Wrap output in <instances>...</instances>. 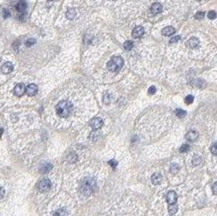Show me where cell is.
<instances>
[{
    "label": "cell",
    "mask_w": 217,
    "mask_h": 216,
    "mask_svg": "<svg viewBox=\"0 0 217 216\" xmlns=\"http://www.w3.org/2000/svg\"><path fill=\"white\" fill-rule=\"evenodd\" d=\"M96 189V182L92 178H84L81 180L79 184V192L82 196L88 197L90 196Z\"/></svg>",
    "instance_id": "1"
},
{
    "label": "cell",
    "mask_w": 217,
    "mask_h": 216,
    "mask_svg": "<svg viewBox=\"0 0 217 216\" xmlns=\"http://www.w3.org/2000/svg\"><path fill=\"white\" fill-rule=\"evenodd\" d=\"M72 103L68 101H61L56 106V113L62 118H67L72 112Z\"/></svg>",
    "instance_id": "2"
},
{
    "label": "cell",
    "mask_w": 217,
    "mask_h": 216,
    "mask_svg": "<svg viewBox=\"0 0 217 216\" xmlns=\"http://www.w3.org/2000/svg\"><path fill=\"white\" fill-rule=\"evenodd\" d=\"M123 64H124L123 59H122L121 57L117 56V57H113V58L108 62L107 66H108V69L110 70V71L117 72L121 69Z\"/></svg>",
    "instance_id": "3"
},
{
    "label": "cell",
    "mask_w": 217,
    "mask_h": 216,
    "mask_svg": "<svg viewBox=\"0 0 217 216\" xmlns=\"http://www.w3.org/2000/svg\"><path fill=\"white\" fill-rule=\"evenodd\" d=\"M51 188V182L49 178H43L39 182L38 184V190L42 193H45V192H48Z\"/></svg>",
    "instance_id": "4"
},
{
    "label": "cell",
    "mask_w": 217,
    "mask_h": 216,
    "mask_svg": "<svg viewBox=\"0 0 217 216\" xmlns=\"http://www.w3.org/2000/svg\"><path fill=\"white\" fill-rule=\"evenodd\" d=\"M89 125H90V127L94 130V131H96V130L101 129V128L103 127L104 122H103V120H101V118H94V119H91V120H90Z\"/></svg>",
    "instance_id": "5"
},
{
    "label": "cell",
    "mask_w": 217,
    "mask_h": 216,
    "mask_svg": "<svg viewBox=\"0 0 217 216\" xmlns=\"http://www.w3.org/2000/svg\"><path fill=\"white\" fill-rule=\"evenodd\" d=\"M26 93L30 96H34L38 93V86L34 83H30L26 87Z\"/></svg>",
    "instance_id": "6"
},
{
    "label": "cell",
    "mask_w": 217,
    "mask_h": 216,
    "mask_svg": "<svg viewBox=\"0 0 217 216\" xmlns=\"http://www.w3.org/2000/svg\"><path fill=\"white\" fill-rule=\"evenodd\" d=\"M143 34H144V28L141 25L135 26L132 30V36H133V38H135V39H138V38H140V37H142Z\"/></svg>",
    "instance_id": "7"
},
{
    "label": "cell",
    "mask_w": 217,
    "mask_h": 216,
    "mask_svg": "<svg viewBox=\"0 0 217 216\" xmlns=\"http://www.w3.org/2000/svg\"><path fill=\"white\" fill-rule=\"evenodd\" d=\"M13 92L16 96H23V93L26 92V87H24L23 83H18L14 86V89H13Z\"/></svg>",
    "instance_id": "8"
},
{
    "label": "cell",
    "mask_w": 217,
    "mask_h": 216,
    "mask_svg": "<svg viewBox=\"0 0 217 216\" xmlns=\"http://www.w3.org/2000/svg\"><path fill=\"white\" fill-rule=\"evenodd\" d=\"M177 200H178V195L174 191H169L167 195V201L169 205L176 204Z\"/></svg>",
    "instance_id": "9"
},
{
    "label": "cell",
    "mask_w": 217,
    "mask_h": 216,
    "mask_svg": "<svg viewBox=\"0 0 217 216\" xmlns=\"http://www.w3.org/2000/svg\"><path fill=\"white\" fill-rule=\"evenodd\" d=\"M12 70H13V65H12V63H10V62H6L1 66V71L3 72L4 74L10 73Z\"/></svg>",
    "instance_id": "10"
},
{
    "label": "cell",
    "mask_w": 217,
    "mask_h": 216,
    "mask_svg": "<svg viewBox=\"0 0 217 216\" xmlns=\"http://www.w3.org/2000/svg\"><path fill=\"white\" fill-rule=\"evenodd\" d=\"M198 136H199V133L197 131H190V132H188L187 133V135H186V139L187 140H189V141H195L198 138Z\"/></svg>",
    "instance_id": "11"
},
{
    "label": "cell",
    "mask_w": 217,
    "mask_h": 216,
    "mask_svg": "<svg viewBox=\"0 0 217 216\" xmlns=\"http://www.w3.org/2000/svg\"><path fill=\"white\" fill-rule=\"evenodd\" d=\"M161 10H162V6L158 2H155L151 5V12L153 14H158L159 12H161Z\"/></svg>",
    "instance_id": "12"
},
{
    "label": "cell",
    "mask_w": 217,
    "mask_h": 216,
    "mask_svg": "<svg viewBox=\"0 0 217 216\" xmlns=\"http://www.w3.org/2000/svg\"><path fill=\"white\" fill-rule=\"evenodd\" d=\"M52 169H53V165L51 164H44L41 165V167H40V173L48 174Z\"/></svg>",
    "instance_id": "13"
},
{
    "label": "cell",
    "mask_w": 217,
    "mask_h": 216,
    "mask_svg": "<svg viewBox=\"0 0 217 216\" xmlns=\"http://www.w3.org/2000/svg\"><path fill=\"white\" fill-rule=\"evenodd\" d=\"M199 44H200V42H199V40L197 38H191L188 41V46H189L190 48H192V49H194V48H197L199 46Z\"/></svg>",
    "instance_id": "14"
},
{
    "label": "cell",
    "mask_w": 217,
    "mask_h": 216,
    "mask_svg": "<svg viewBox=\"0 0 217 216\" xmlns=\"http://www.w3.org/2000/svg\"><path fill=\"white\" fill-rule=\"evenodd\" d=\"M162 181V176L160 174H154L151 177V182L153 185H159Z\"/></svg>",
    "instance_id": "15"
},
{
    "label": "cell",
    "mask_w": 217,
    "mask_h": 216,
    "mask_svg": "<svg viewBox=\"0 0 217 216\" xmlns=\"http://www.w3.org/2000/svg\"><path fill=\"white\" fill-rule=\"evenodd\" d=\"M174 28H172V26H167V28H165L162 30H161V33H162L163 36H172V35L174 34Z\"/></svg>",
    "instance_id": "16"
},
{
    "label": "cell",
    "mask_w": 217,
    "mask_h": 216,
    "mask_svg": "<svg viewBox=\"0 0 217 216\" xmlns=\"http://www.w3.org/2000/svg\"><path fill=\"white\" fill-rule=\"evenodd\" d=\"M15 8H16L17 11L19 12H24V10H26V3L24 1H19L16 3V5H15Z\"/></svg>",
    "instance_id": "17"
},
{
    "label": "cell",
    "mask_w": 217,
    "mask_h": 216,
    "mask_svg": "<svg viewBox=\"0 0 217 216\" xmlns=\"http://www.w3.org/2000/svg\"><path fill=\"white\" fill-rule=\"evenodd\" d=\"M77 159H78V156H77V154L75 153V152H70L67 155V160L69 162H71V164H74V162H76Z\"/></svg>",
    "instance_id": "18"
},
{
    "label": "cell",
    "mask_w": 217,
    "mask_h": 216,
    "mask_svg": "<svg viewBox=\"0 0 217 216\" xmlns=\"http://www.w3.org/2000/svg\"><path fill=\"white\" fill-rule=\"evenodd\" d=\"M52 216H68V213H67V211H66V209L60 208V209H58V210L55 211Z\"/></svg>",
    "instance_id": "19"
},
{
    "label": "cell",
    "mask_w": 217,
    "mask_h": 216,
    "mask_svg": "<svg viewBox=\"0 0 217 216\" xmlns=\"http://www.w3.org/2000/svg\"><path fill=\"white\" fill-rule=\"evenodd\" d=\"M66 16H67V18H69V19H73L75 16H76V10H75L74 8H70V9H68L67 12H66Z\"/></svg>",
    "instance_id": "20"
},
{
    "label": "cell",
    "mask_w": 217,
    "mask_h": 216,
    "mask_svg": "<svg viewBox=\"0 0 217 216\" xmlns=\"http://www.w3.org/2000/svg\"><path fill=\"white\" fill-rule=\"evenodd\" d=\"M203 159L200 155H194L193 159H192V162H193L194 165H199L200 164H202Z\"/></svg>",
    "instance_id": "21"
},
{
    "label": "cell",
    "mask_w": 217,
    "mask_h": 216,
    "mask_svg": "<svg viewBox=\"0 0 217 216\" xmlns=\"http://www.w3.org/2000/svg\"><path fill=\"white\" fill-rule=\"evenodd\" d=\"M177 211H178V206H177V204H172V205H169V215L176 214Z\"/></svg>",
    "instance_id": "22"
},
{
    "label": "cell",
    "mask_w": 217,
    "mask_h": 216,
    "mask_svg": "<svg viewBox=\"0 0 217 216\" xmlns=\"http://www.w3.org/2000/svg\"><path fill=\"white\" fill-rule=\"evenodd\" d=\"M179 171H180V165L176 164H172V166H170V173H172V175H176Z\"/></svg>",
    "instance_id": "23"
},
{
    "label": "cell",
    "mask_w": 217,
    "mask_h": 216,
    "mask_svg": "<svg viewBox=\"0 0 217 216\" xmlns=\"http://www.w3.org/2000/svg\"><path fill=\"white\" fill-rule=\"evenodd\" d=\"M133 46H134V44H133L132 41H126L125 43H124V48H125L126 50L133 49Z\"/></svg>",
    "instance_id": "24"
},
{
    "label": "cell",
    "mask_w": 217,
    "mask_h": 216,
    "mask_svg": "<svg viewBox=\"0 0 217 216\" xmlns=\"http://www.w3.org/2000/svg\"><path fill=\"white\" fill-rule=\"evenodd\" d=\"M176 115L179 117V118H183V117H185V115H186V111L181 110V109H177L176 110Z\"/></svg>",
    "instance_id": "25"
},
{
    "label": "cell",
    "mask_w": 217,
    "mask_h": 216,
    "mask_svg": "<svg viewBox=\"0 0 217 216\" xmlns=\"http://www.w3.org/2000/svg\"><path fill=\"white\" fill-rule=\"evenodd\" d=\"M189 150H190V146H189L188 144L182 145L181 148H180V151H181V152H188Z\"/></svg>",
    "instance_id": "26"
},
{
    "label": "cell",
    "mask_w": 217,
    "mask_h": 216,
    "mask_svg": "<svg viewBox=\"0 0 217 216\" xmlns=\"http://www.w3.org/2000/svg\"><path fill=\"white\" fill-rule=\"evenodd\" d=\"M104 103L106 105H108L111 103V96L108 93H105V96H104Z\"/></svg>",
    "instance_id": "27"
},
{
    "label": "cell",
    "mask_w": 217,
    "mask_h": 216,
    "mask_svg": "<svg viewBox=\"0 0 217 216\" xmlns=\"http://www.w3.org/2000/svg\"><path fill=\"white\" fill-rule=\"evenodd\" d=\"M217 14H216V11H214V10H210L209 12H208V17H209L210 19H214L216 18Z\"/></svg>",
    "instance_id": "28"
},
{
    "label": "cell",
    "mask_w": 217,
    "mask_h": 216,
    "mask_svg": "<svg viewBox=\"0 0 217 216\" xmlns=\"http://www.w3.org/2000/svg\"><path fill=\"white\" fill-rule=\"evenodd\" d=\"M194 102V96H188L187 98H185V103H187V105H190V103H192Z\"/></svg>",
    "instance_id": "29"
},
{
    "label": "cell",
    "mask_w": 217,
    "mask_h": 216,
    "mask_svg": "<svg viewBox=\"0 0 217 216\" xmlns=\"http://www.w3.org/2000/svg\"><path fill=\"white\" fill-rule=\"evenodd\" d=\"M204 15H205V12H203V11H199V12H197V13H196V15H195V17H196V19H202L203 17H204Z\"/></svg>",
    "instance_id": "30"
},
{
    "label": "cell",
    "mask_w": 217,
    "mask_h": 216,
    "mask_svg": "<svg viewBox=\"0 0 217 216\" xmlns=\"http://www.w3.org/2000/svg\"><path fill=\"white\" fill-rule=\"evenodd\" d=\"M35 43H36V41H35V40L30 39V40H28V41L26 42V47H30V46H33Z\"/></svg>",
    "instance_id": "31"
},
{
    "label": "cell",
    "mask_w": 217,
    "mask_h": 216,
    "mask_svg": "<svg viewBox=\"0 0 217 216\" xmlns=\"http://www.w3.org/2000/svg\"><path fill=\"white\" fill-rule=\"evenodd\" d=\"M211 152L213 154H215V155H217V142L214 143V144L211 146Z\"/></svg>",
    "instance_id": "32"
},
{
    "label": "cell",
    "mask_w": 217,
    "mask_h": 216,
    "mask_svg": "<svg viewBox=\"0 0 217 216\" xmlns=\"http://www.w3.org/2000/svg\"><path fill=\"white\" fill-rule=\"evenodd\" d=\"M156 92V89L155 86H150L149 89H148V93L149 94H154Z\"/></svg>",
    "instance_id": "33"
},
{
    "label": "cell",
    "mask_w": 217,
    "mask_h": 216,
    "mask_svg": "<svg viewBox=\"0 0 217 216\" xmlns=\"http://www.w3.org/2000/svg\"><path fill=\"white\" fill-rule=\"evenodd\" d=\"M212 192H213L214 195H217V182L214 183L213 186H212Z\"/></svg>",
    "instance_id": "34"
},
{
    "label": "cell",
    "mask_w": 217,
    "mask_h": 216,
    "mask_svg": "<svg viewBox=\"0 0 217 216\" xmlns=\"http://www.w3.org/2000/svg\"><path fill=\"white\" fill-rule=\"evenodd\" d=\"M181 40V37L180 36H177V37H174V38L170 39V43H176V42L180 41Z\"/></svg>",
    "instance_id": "35"
},
{
    "label": "cell",
    "mask_w": 217,
    "mask_h": 216,
    "mask_svg": "<svg viewBox=\"0 0 217 216\" xmlns=\"http://www.w3.org/2000/svg\"><path fill=\"white\" fill-rule=\"evenodd\" d=\"M9 15H10L9 11H8V10L6 9V8H4V9H3V16L5 17V18H7V17L9 16Z\"/></svg>",
    "instance_id": "36"
},
{
    "label": "cell",
    "mask_w": 217,
    "mask_h": 216,
    "mask_svg": "<svg viewBox=\"0 0 217 216\" xmlns=\"http://www.w3.org/2000/svg\"><path fill=\"white\" fill-rule=\"evenodd\" d=\"M108 164L112 165V166L115 169V167L117 166V164H118V162H117L116 160H110V161H108Z\"/></svg>",
    "instance_id": "37"
},
{
    "label": "cell",
    "mask_w": 217,
    "mask_h": 216,
    "mask_svg": "<svg viewBox=\"0 0 217 216\" xmlns=\"http://www.w3.org/2000/svg\"><path fill=\"white\" fill-rule=\"evenodd\" d=\"M4 195H5V191H4L3 188L0 187V199H2V198L4 197Z\"/></svg>",
    "instance_id": "38"
}]
</instances>
